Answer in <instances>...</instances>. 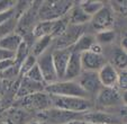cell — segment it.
<instances>
[{
	"mask_svg": "<svg viewBox=\"0 0 127 124\" xmlns=\"http://www.w3.org/2000/svg\"><path fill=\"white\" fill-rule=\"evenodd\" d=\"M10 59H15V53L9 52V51L0 48V61H5V60H10Z\"/></svg>",
	"mask_w": 127,
	"mask_h": 124,
	"instance_id": "cell-31",
	"label": "cell"
},
{
	"mask_svg": "<svg viewBox=\"0 0 127 124\" xmlns=\"http://www.w3.org/2000/svg\"><path fill=\"white\" fill-rule=\"evenodd\" d=\"M26 124H44V123H42L41 121H38V120H32V121H29V122H27Z\"/></svg>",
	"mask_w": 127,
	"mask_h": 124,
	"instance_id": "cell-33",
	"label": "cell"
},
{
	"mask_svg": "<svg viewBox=\"0 0 127 124\" xmlns=\"http://www.w3.org/2000/svg\"><path fill=\"white\" fill-rule=\"evenodd\" d=\"M24 77L25 78L31 79V80H33V81H36V82H43V84H45L44 80H43L42 72H41V70H39V68L37 67V64L34 65V67L32 68V69L29 70Z\"/></svg>",
	"mask_w": 127,
	"mask_h": 124,
	"instance_id": "cell-26",
	"label": "cell"
},
{
	"mask_svg": "<svg viewBox=\"0 0 127 124\" xmlns=\"http://www.w3.org/2000/svg\"><path fill=\"white\" fill-rule=\"evenodd\" d=\"M82 120L91 124H125L124 117L100 110H91L82 114Z\"/></svg>",
	"mask_w": 127,
	"mask_h": 124,
	"instance_id": "cell-10",
	"label": "cell"
},
{
	"mask_svg": "<svg viewBox=\"0 0 127 124\" xmlns=\"http://www.w3.org/2000/svg\"><path fill=\"white\" fill-rule=\"evenodd\" d=\"M66 18L69 25H74V26H84L86 24H88L90 22L91 17L88 16L83 10L80 8L79 3L74 5L71 7V9L67 11L66 14Z\"/></svg>",
	"mask_w": 127,
	"mask_h": 124,
	"instance_id": "cell-17",
	"label": "cell"
},
{
	"mask_svg": "<svg viewBox=\"0 0 127 124\" xmlns=\"http://www.w3.org/2000/svg\"><path fill=\"white\" fill-rule=\"evenodd\" d=\"M80 60H81V67L83 71L98 72L107 63V58L105 54H97L90 51L81 53Z\"/></svg>",
	"mask_w": 127,
	"mask_h": 124,
	"instance_id": "cell-12",
	"label": "cell"
},
{
	"mask_svg": "<svg viewBox=\"0 0 127 124\" xmlns=\"http://www.w3.org/2000/svg\"><path fill=\"white\" fill-rule=\"evenodd\" d=\"M15 16V7L11 8V9L7 10V11H3V12H0V25L3 24L5 22H7L8 19L12 18Z\"/></svg>",
	"mask_w": 127,
	"mask_h": 124,
	"instance_id": "cell-29",
	"label": "cell"
},
{
	"mask_svg": "<svg viewBox=\"0 0 127 124\" xmlns=\"http://www.w3.org/2000/svg\"><path fill=\"white\" fill-rule=\"evenodd\" d=\"M95 38L98 44L102 45H110L115 42L116 40V32L114 29L110 31H103V32H98L95 34Z\"/></svg>",
	"mask_w": 127,
	"mask_h": 124,
	"instance_id": "cell-23",
	"label": "cell"
},
{
	"mask_svg": "<svg viewBox=\"0 0 127 124\" xmlns=\"http://www.w3.org/2000/svg\"><path fill=\"white\" fill-rule=\"evenodd\" d=\"M44 89H45V84L36 82V81H33L28 78L23 77L22 81L19 84V88H18V90L16 93V97L17 99H19V98L26 97V96H29L32 94L44 91Z\"/></svg>",
	"mask_w": 127,
	"mask_h": 124,
	"instance_id": "cell-15",
	"label": "cell"
},
{
	"mask_svg": "<svg viewBox=\"0 0 127 124\" xmlns=\"http://www.w3.org/2000/svg\"><path fill=\"white\" fill-rule=\"evenodd\" d=\"M109 59H110V61H108V63L114 65L118 71L126 70L127 54H126V51L123 50L120 46H114L110 52V55H109Z\"/></svg>",
	"mask_w": 127,
	"mask_h": 124,
	"instance_id": "cell-18",
	"label": "cell"
},
{
	"mask_svg": "<svg viewBox=\"0 0 127 124\" xmlns=\"http://www.w3.org/2000/svg\"><path fill=\"white\" fill-rule=\"evenodd\" d=\"M15 65V60L10 59V60H5V61H0V74L5 72L7 69H9L10 67Z\"/></svg>",
	"mask_w": 127,
	"mask_h": 124,
	"instance_id": "cell-30",
	"label": "cell"
},
{
	"mask_svg": "<svg viewBox=\"0 0 127 124\" xmlns=\"http://www.w3.org/2000/svg\"><path fill=\"white\" fill-rule=\"evenodd\" d=\"M83 113H72L67 111L50 107L43 112L36 113L35 119L44 124H66L74 120H81Z\"/></svg>",
	"mask_w": 127,
	"mask_h": 124,
	"instance_id": "cell-5",
	"label": "cell"
},
{
	"mask_svg": "<svg viewBox=\"0 0 127 124\" xmlns=\"http://www.w3.org/2000/svg\"><path fill=\"white\" fill-rule=\"evenodd\" d=\"M116 88L119 89V90L123 91V93L126 91V88H127V71L126 70H123V71L118 72Z\"/></svg>",
	"mask_w": 127,
	"mask_h": 124,
	"instance_id": "cell-27",
	"label": "cell"
},
{
	"mask_svg": "<svg viewBox=\"0 0 127 124\" xmlns=\"http://www.w3.org/2000/svg\"><path fill=\"white\" fill-rule=\"evenodd\" d=\"M17 22H18V19L16 18V16H14L12 18L8 19L7 22L0 25V40L12 33H16Z\"/></svg>",
	"mask_w": 127,
	"mask_h": 124,
	"instance_id": "cell-24",
	"label": "cell"
},
{
	"mask_svg": "<svg viewBox=\"0 0 127 124\" xmlns=\"http://www.w3.org/2000/svg\"><path fill=\"white\" fill-rule=\"evenodd\" d=\"M52 51H53V48H51L47 51H45L44 53H42L39 57L36 58V64H37V67L41 70L45 85L53 84V82L58 81L55 69H54V65H53Z\"/></svg>",
	"mask_w": 127,
	"mask_h": 124,
	"instance_id": "cell-9",
	"label": "cell"
},
{
	"mask_svg": "<svg viewBox=\"0 0 127 124\" xmlns=\"http://www.w3.org/2000/svg\"><path fill=\"white\" fill-rule=\"evenodd\" d=\"M94 108L109 112L113 114H117L119 116H125V100L123 91L117 89L116 87L107 88L102 87L99 93L94 98Z\"/></svg>",
	"mask_w": 127,
	"mask_h": 124,
	"instance_id": "cell-1",
	"label": "cell"
},
{
	"mask_svg": "<svg viewBox=\"0 0 127 124\" xmlns=\"http://www.w3.org/2000/svg\"><path fill=\"white\" fill-rule=\"evenodd\" d=\"M95 42H96V38H95L94 34L83 33L79 38H78L77 42L72 45V51L81 54V53L87 52V51L90 50L91 45L95 43Z\"/></svg>",
	"mask_w": 127,
	"mask_h": 124,
	"instance_id": "cell-20",
	"label": "cell"
},
{
	"mask_svg": "<svg viewBox=\"0 0 127 124\" xmlns=\"http://www.w3.org/2000/svg\"><path fill=\"white\" fill-rule=\"evenodd\" d=\"M22 43H23L22 36L17 33H12L0 40V48L9 51V52L16 53V51L18 50V48L20 46Z\"/></svg>",
	"mask_w": 127,
	"mask_h": 124,
	"instance_id": "cell-21",
	"label": "cell"
},
{
	"mask_svg": "<svg viewBox=\"0 0 127 124\" xmlns=\"http://www.w3.org/2000/svg\"><path fill=\"white\" fill-rule=\"evenodd\" d=\"M79 6L88 16L92 17L105 6V2H102V1H94V0H86V1H80Z\"/></svg>",
	"mask_w": 127,
	"mask_h": 124,
	"instance_id": "cell-22",
	"label": "cell"
},
{
	"mask_svg": "<svg viewBox=\"0 0 127 124\" xmlns=\"http://www.w3.org/2000/svg\"><path fill=\"white\" fill-rule=\"evenodd\" d=\"M18 103H19V106L22 108H25L27 111H34L36 113L43 112V111L52 107L51 96L45 91L32 94L26 97L19 98Z\"/></svg>",
	"mask_w": 127,
	"mask_h": 124,
	"instance_id": "cell-6",
	"label": "cell"
},
{
	"mask_svg": "<svg viewBox=\"0 0 127 124\" xmlns=\"http://www.w3.org/2000/svg\"><path fill=\"white\" fill-rule=\"evenodd\" d=\"M75 81L79 84V86L83 89V91L88 95V97L91 100H94V98L99 93V90L102 88L97 72L83 71L82 70V72L75 79Z\"/></svg>",
	"mask_w": 127,
	"mask_h": 124,
	"instance_id": "cell-8",
	"label": "cell"
},
{
	"mask_svg": "<svg viewBox=\"0 0 127 124\" xmlns=\"http://www.w3.org/2000/svg\"><path fill=\"white\" fill-rule=\"evenodd\" d=\"M44 91L51 96L89 98L75 80H58L53 84L45 85Z\"/></svg>",
	"mask_w": 127,
	"mask_h": 124,
	"instance_id": "cell-4",
	"label": "cell"
},
{
	"mask_svg": "<svg viewBox=\"0 0 127 124\" xmlns=\"http://www.w3.org/2000/svg\"><path fill=\"white\" fill-rule=\"evenodd\" d=\"M125 124H126V123H125Z\"/></svg>",
	"mask_w": 127,
	"mask_h": 124,
	"instance_id": "cell-35",
	"label": "cell"
},
{
	"mask_svg": "<svg viewBox=\"0 0 127 124\" xmlns=\"http://www.w3.org/2000/svg\"><path fill=\"white\" fill-rule=\"evenodd\" d=\"M71 53H72V46L65 49H53L52 51L53 65H54V69H55L58 80H63L64 72L65 69H66L69 59L71 57Z\"/></svg>",
	"mask_w": 127,
	"mask_h": 124,
	"instance_id": "cell-13",
	"label": "cell"
},
{
	"mask_svg": "<svg viewBox=\"0 0 127 124\" xmlns=\"http://www.w3.org/2000/svg\"><path fill=\"white\" fill-rule=\"evenodd\" d=\"M118 72L119 71H118L114 65H111L110 63L107 62V63L97 72L101 86L107 87V88L116 87L117 78H118Z\"/></svg>",
	"mask_w": 127,
	"mask_h": 124,
	"instance_id": "cell-14",
	"label": "cell"
},
{
	"mask_svg": "<svg viewBox=\"0 0 127 124\" xmlns=\"http://www.w3.org/2000/svg\"><path fill=\"white\" fill-rule=\"evenodd\" d=\"M52 43H53V38L51 36H43V37L36 38L33 42V44L31 45V48H29V52L35 58H37L42 53H44L48 49L52 48Z\"/></svg>",
	"mask_w": 127,
	"mask_h": 124,
	"instance_id": "cell-19",
	"label": "cell"
},
{
	"mask_svg": "<svg viewBox=\"0 0 127 124\" xmlns=\"http://www.w3.org/2000/svg\"><path fill=\"white\" fill-rule=\"evenodd\" d=\"M0 124H9L7 121H0Z\"/></svg>",
	"mask_w": 127,
	"mask_h": 124,
	"instance_id": "cell-34",
	"label": "cell"
},
{
	"mask_svg": "<svg viewBox=\"0 0 127 124\" xmlns=\"http://www.w3.org/2000/svg\"><path fill=\"white\" fill-rule=\"evenodd\" d=\"M66 124H91V123H88V122L83 121V120H74V121H72V122H69V123Z\"/></svg>",
	"mask_w": 127,
	"mask_h": 124,
	"instance_id": "cell-32",
	"label": "cell"
},
{
	"mask_svg": "<svg viewBox=\"0 0 127 124\" xmlns=\"http://www.w3.org/2000/svg\"><path fill=\"white\" fill-rule=\"evenodd\" d=\"M17 1H9V0H0V12L7 11L16 6Z\"/></svg>",
	"mask_w": 127,
	"mask_h": 124,
	"instance_id": "cell-28",
	"label": "cell"
},
{
	"mask_svg": "<svg viewBox=\"0 0 127 124\" xmlns=\"http://www.w3.org/2000/svg\"><path fill=\"white\" fill-rule=\"evenodd\" d=\"M41 5L37 9V19L38 22L46 20H56L67 14L71 7L73 6V1H41Z\"/></svg>",
	"mask_w": 127,
	"mask_h": 124,
	"instance_id": "cell-2",
	"label": "cell"
},
{
	"mask_svg": "<svg viewBox=\"0 0 127 124\" xmlns=\"http://www.w3.org/2000/svg\"><path fill=\"white\" fill-rule=\"evenodd\" d=\"M82 72L81 60H80V53L72 51L71 57L67 62L66 69L64 72L63 80H75L79 77V74Z\"/></svg>",
	"mask_w": 127,
	"mask_h": 124,
	"instance_id": "cell-16",
	"label": "cell"
},
{
	"mask_svg": "<svg viewBox=\"0 0 127 124\" xmlns=\"http://www.w3.org/2000/svg\"><path fill=\"white\" fill-rule=\"evenodd\" d=\"M90 24L92 28L98 33L103 31H110L115 25V11L108 6H103L96 15L91 17Z\"/></svg>",
	"mask_w": 127,
	"mask_h": 124,
	"instance_id": "cell-7",
	"label": "cell"
},
{
	"mask_svg": "<svg viewBox=\"0 0 127 124\" xmlns=\"http://www.w3.org/2000/svg\"><path fill=\"white\" fill-rule=\"evenodd\" d=\"M51 100H52V107L72 113H84L94 110V102L89 98L51 96Z\"/></svg>",
	"mask_w": 127,
	"mask_h": 124,
	"instance_id": "cell-3",
	"label": "cell"
},
{
	"mask_svg": "<svg viewBox=\"0 0 127 124\" xmlns=\"http://www.w3.org/2000/svg\"><path fill=\"white\" fill-rule=\"evenodd\" d=\"M84 33V26H74L69 25L62 35L54 38L52 43L53 49H65L71 48L78 41V38Z\"/></svg>",
	"mask_w": 127,
	"mask_h": 124,
	"instance_id": "cell-11",
	"label": "cell"
},
{
	"mask_svg": "<svg viewBox=\"0 0 127 124\" xmlns=\"http://www.w3.org/2000/svg\"><path fill=\"white\" fill-rule=\"evenodd\" d=\"M35 64H36V58L29 52V54L25 58V60L22 62V64L19 67V76L24 77Z\"/></svg>",
	"mask_w": 127,
	"mask_h": 124,
	"instance_id": "cell-25",
	"label": "cell"
}]
</instances>
